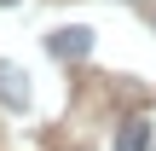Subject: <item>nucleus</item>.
Masks as SVG:
<instances>
[{
	"label": "nucleus",
	"mask_w": 156,
	"mask_h": 151,
	"mask_svg": "<svg viewBox=\"0 0 156 151\" xmlns=\"http://www.w3.org/2000/svg\"><path fill=\"white\" fill-rule=\"evenodd\" d=\"M46 47H52V58H87V52H93V29H81V23L52 29V35H46Z\"/></svg>",
	"instance_id": "nucleus-1"
},
{
	"label": "nucleus",
	"mask_w": 156,
	"mask_h": 151,
	"mask_svg": "<svg viewBox=\"0 0 156 151\" xmlns=\"http://www.w3.org/2000/svg\"><path fill=\"white\" fill-rule=\"evenodd\" d=\"M0 105H12V111H23V105H29V81H23V70H17V64H0Z\"/></svg>",
	"instance_id": "nucleus-2"
},
{
	"label": "nucleus",
	"mask_w": 156,
	"mask_h": 151,
	"mask_svg": "<svg viewBox=\"0 0 156 151\" xmlns=\"http://www.w3.org/2000/svg\"><path fill=\"white\" fill-rule=\"evenodd\" d=\"M116 151H156L151 145V122H139V116L122 122V128H116Z\"/></svg>",
	"instance_id": "nucleus-3"
},
{
	"label": "nucleus",
	"mask_w": 156,
	"mask_h": 151,
	"mask_svg": "<svg viewBox=\"0 0 156 151\" xmlns=\"http://www.w3.org/2000/svg\"><path fill=\"white\" fill-rule=\"evenodd\" d=\"M0 6H12V0H0Z\"/></svg>",
	"instance_id": "nucleus-4"
}]
</instances>
